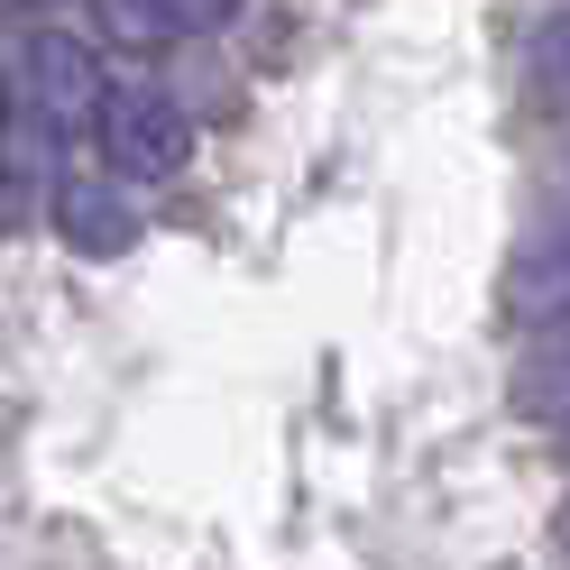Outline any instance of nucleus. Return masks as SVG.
Listing matches in <instances>:
<instances>
[{"mask_svg": "<svg viewBox=\"0 0 570 570\" xmlns=\"http://www.w3.org/2000/svg\"><path fill=\"white\" fill-rule=\"evenodd\" d=\"M239 0H111V19L129 38H203V28H222Z\"/></svg>", "mask_w": 570, "mask_h": 570, "instance_id": "nucleus-3", "label": "nucleus"}, {"mask_svg": "<svg viewBox=\"0 0 570 570\" xmlns=\"http://www.w3.org/2000/svg\"><path fill=\"white\" fill-rule=\"evenodd\" d=\"M56 230L83 248V258H120V248L138 239V194L129 185H111L101 166H65L56 175Z\"/></svg>", "mask_w": 570, "mask_h": 570, "instance_id": "nucleus-2", "label": "nucleus"}, {"mask_svg": "<svg viewBox=\"0 0 570 570\" xmlns=\"http://www.w3.org/2000/svg\"><path fill=\"white\" fill-rule=\"evenodd\" d=\"M543 285H533V313H552V332H570V230L543 248V267H533Z\"/></svg>", "mask_w": 570, "mask_h": 570, "instance_id": "nucleus-5", "label": "nucleus"}, {"mask_svg": "<svg viewBox=\"0 0 570 570\" xmlns=\"http://www.w3.org/2000/svg\"><path fill=\"white\" fill-rule=\"evenodd\" d=\"M185 157H194V120L175 111V92L148 83V75H111V65H92L75 166H101L129 194H157V185L185 175Z\"/></svg>", "mask_w": 570, "mask_h": 570, "instance_id": "nucleus-1", "label": "nucleus"}, {"mask_svg": "<svg viewBox=\"0 0 570 570\" xmlns=\"http://www.w3.org/2000/svg\"><path fill=\"white\" fill-rule=\"evenodd\" d=\"M533 75H543V92L561 101V120H570V10H552L543 28H533Z\"/></svg>", "mask_w": 570, "mask_h": 570, "instance_id": "nucleus-4", "label": "nucleus"}]
</instances>
